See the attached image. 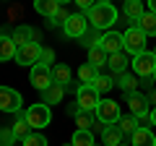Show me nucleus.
I'll return each instance as SVG.
<instances>
[{"label": "nucleus", "mask_w": 156, "mask_h": 146, "mask_svg": "<svg viewBox=\"0 0 156 146\" xmlns=\"http://www.w3.org/2000/svg\"><path fill=\"white\" fill-rule=\"evenodd\" d=\"M117 16H120V13H117V8L112 5V3H94V8L86 13L89 24L96 31H107L112 24H117Z\"/></svg>", "instance_id": "obj_1"}, {"label": "nucleus", "mask_w": 156, "mask_h": 146, "mask_svg": "<svg viewBox=\"0 0 156 146\" xmlns=\"http://www.w3.org/2000/svg\"><path fill=\"white\" fill-rule=\"evenodd\" d=\"M31 84L34 89L44 91L47 86H52V68L44 65V63H37V65L31 68Z\"/></svg>", "instance_id": "obj_10"}, {"label": "nucleus", "mask_w": 156, "mask_h": 146, "mask_svg": "<svg viewBox=\"0 0 156 146\" xmlns=\"http://www.w3.org/2000/svg\"><path fill=\"white\" fill-rule=\"evenodd\" d=\"M91 86H94V89L99 91V94H104V91H109L112 86H115V81H112L109 76H96V78H94V84H91Z\"/></svg>", "instance_id": "obj_28"}, {"label": "nucleus", "mask_w": 156, "mask_h": 146, "mask_svg": "<svg viewBox=\"0 0 156 146\" xmlns=\"http://www.w3.org/2000/svg\"><path fill=\"white\" fill-rule=\"evenodd\" d=\"M154 81H156V71H154Z\"/></svg>", "instance_id": "obj_44"}, {"label": "nucleus", "mask_w": 156, "mask_h": 146, "mask_svg": "<svg viewBox=\"0 0 156 146\" xmlns=\"http://www.w3.org/2000/svg\"><path fill=\"white\" fill-rule=\"evenodd\" d=\"M101 141H104V146H120V144H122V130H120V125H109V128H104Z\"/></svg>", "instance_id": "obj_18"}, {"label": "nucleus", "mask_w": 156, "mask_h": 146, "mask_svg": "<svg viewBox=\"0 0 156 146\" xmlns=\"http://www.w3.org/2000/svg\"><path fill=\"white\" fill-rule=\"evenodd\" d=\"M52 60H55V50H50V47L44 50V47H42V60H39V63H44V65H50ZM50 68H52V65H50Z\"/></svg>", "instance_id": "obj_34"}, {"label": "nucleus", "mask_w": 156, "mask_h": 146, "mask_svg": "<svg viewBox=\"0 0 156 146\" xmlns=\"http://www.w3.org/2000/svg\"><path fill=\"white\" fill-rule=\"evenodd\" d=\"M117 125H120V130H122V133H135V130H138V120H135L133 115L120 118V120H117Z\"/></svg>", "instance_id": "obj_27"}, {"label": "nucleus", "mask_w": 156, "mask_h": 146, "mask_svg": "<svg viewBox=\"0 0 156 146\" xmlns=\"http://www.w3.org/2000/svg\"><path fill=\"white\" fill-rule=\"evenodd\" d=\"M68 18H70V13H68V11H65V8H62V5H60V11H57V13H55V16H52V18H50V24H55V26H62V24H65V21H68Z\"/></svg>", "instance_id": "obj_33"}, {"label": "nucleus", "mask_w": 156, "mask_h": 146, "mask_svg": "<svg viewBox=\"0 0 156 146\" xmlns=\"http://www.w3.org/2000/svg\"><path fill=\"white\" fill-rule=\"evenodd\" d=\"M62 94H65V86H60V84H52V86H47V89L42 91L44 104H57V102L62 99Z\"/></svg>", "instance_id": "obj_22"}, {"label": "nucleus", "mask_w": 156, "mask_h": 146, "mask_svg": "<svg viewBox=\"0 0 156 146\" xmlns=\"http://www.w3.org/2000/svg\"><path fill=\"white\" fill-rule=\"evenodd\" d=\"M91 133H104V123L101 120H94L91 123Z\"/></svg>", "instance_id": "obj_37"}, {"label": "nucleus", "mask_w": 156, "mask_h": 146, "mask_svg": "<svg viewBox=\"0 0 156 146\" xmlns=\"http://www.w3.org/2000/svg\"><path fill=\"white\" fill-rule=\"evenodd\" d=\"M107 60H109V52H107L101 45H94V47H89V63H91L94 68H101V65H107Z\"/></svg>", "instance_id": "obj_16"}, {"label": "nucleus", "mask_w": 156, "mask_h": 146, "mask_svg": "<svg viewBox=\"0 0 156 146\" xmlns=\"http://www.w3.org/2000/svg\"><path fill=\"white\" fill-rule=\"evenodd\" d=\"M138 128H148V125H154V120H151V112H146V115H138Z\"/></svg>", "instance_id": "obj_35"}, {"label": "nucleus", "mask_w": 156, "mask_h": 146, "mask_svg": "<svg viewBox=\"0 0 156 146\" xmlns=\"http://www.w3.org/2000/svg\"><path fill=\"white\" fill-rule=\"evenodd\" d=\"M13 141H16L13 128H0V146H11Z\"/></svg>", "instance_id": "obj_32"}, {"label": "nucleus", "mask_w": 156, "mask_h": 146, "mask_svg": "<svg viewBox=\"0 0 156 146\" xmlns=\"http://www.w3.org/2000/svg\"><path fill=\"white\" fill-rule=\"evenodd\" d=\"M125 99H128V107H130V115H133V118H138V115H146V112H148V99H146L143 94L130 91V94H125Z\"/></svg>", "instance_id": "obj_12"}, {"label": "nucleus", "mask_w": 156, "mask_h": 146, "mask_svg": "<svg viewBox=\"0 0 156 146\" xmlns=\"http://www.w3.org/2000/svg\"><path fill=\"white\" fill-rule=\"evenodd\" d=\"M21 146H47V138L42 133H29L26 138H21Z\"/></svg>", "instance_id": "obj_30"}, {"label": "nucleus", "mask_w": 156, "mask_h": 146, "mask_svg": "<svg viewBox=\"0 0 156 146\" xmlns=\"http://www.w3.org/2000/svg\"><path fill=\"white\" fill-rule=\"evenodd\" d=\"M23 104L21 94L11 86H0V112H18Z\"/></svg>", "instance_id": "obj_8"}, {"label": "nucleus", "mask_w": 156, "mask_h": 146, "mask_svg": "<svg viewBox=\"0 0 156 146\" xmlns=\"http://www.w3.org/2000/svg\"><path fill=\"white\" fill-rule=\"evenodd\" d=\"M52 84L68 86V84H70V68H68V65H62V63L52 65Z\"/></svg>", "instance_id": "obj_21"}, {"label": "nucleus", "mask_w": 156, "mask_h": 146, "mask_svg": "<svg viewBox=\"0 0 156 146\" xmlns=\"http://www.w3.org/2000/svg\"><path fill=\"white\" fill-rule=\"evenodd\" d=\"M62 31H65V37L81 39L89 31V18H86V13H70V18L62 24Z\"/></svg>", "instance_id": "obj_5"}, {"label": "nucleus", "mask_w": 156, "mask_h": 146, "mask_svg": "<svg viewBox=\"0 0 156 146\" xmlns=\"http://www.w3.org/2000/svg\"><path fill=\"white\" fill-rule=\"evenodd\" d=\"M39 60H42V47H39L37 42H29V45L18 47V52H16V63H21V65H29V68H34Z\"/></svg>", "instance_id": "obj_9"}, {"label": "nucleus", "mask_w": 156, "mask_h": 146, "mask_svg": "<svg viewBox=\"0 0 156 146\" xmlns=\"http://www.w3.org/2000/svg\"><path fill=\"white\" fill-rule=\"evenodd\" d=\"M76 99H78V104H81V110L91 112V110L99 107L101 97H99V91H96L91 84H81V86H78V91H76Z\"/></svg>", "instance_id": "obj_6"}, {"label": "nucleus", "mask_w": 156, "mask_h": 146, "mask_svg": "<svg viewBox=\"0 0 156 146\" xmlns=\"http://www.w3.org/2000/svg\"><path fill=\"white\" fill-rule=\"evenodd\" d=\"M11 39L16 42L18 47H23V45H29V42L34 39V29L31 26H16V31L11 34Z\"/></svg>", "instance_id": "obj_23"}, {"label": "nucleus", "mask_w": 156, "mask_h": 146, "mask_svg": "<svg viewBox=\"0 0 156 146\" xmlns=\"http://www.w3.org/2000/svg\"><path fill=\"white\" fill-rule=\"evenodd\" d=\"M135 26L140 29V31L146 34V37H151V34H156V13H151V11H146L143 16L135 21Z\"/></svg>", "instance_id": "obj_17"}, {"label": "nucleus", "mask_w": 156, "mask_h": 146, "mask_svg": "<svg viewBox=\"0 0 156 146\" xmlns=\"http://www.w3.org/2000/svg\"><path fill=\"white\" fill-rule=\"evenodd\" d=\"M70 146H96L94 144V133H91V130H81V128H78L76 133H73V138H70Z\"/></svg>", "instance_id": "obj_25"}, {"label": "nucleus", "mask_w": 156, "mask_h": 146, "mask_svg": "<svg viewBox=\"0 0 156 146\" xmlns=\"http://www.w3.org/2000/svg\"><path fill=\"white\" fill-rule=\"evenodd\" d=\"M133 146H156V136L151 133V128H138L133 133Z\"/></svg>", "instance_id": "obj_19"}, {"label": "nucleus", "mask_w": 156, "mask_h": 146, "mask_svg": "<svg viewBox=\"0 0 156 146\" xmlns=\"http://www.w3.org/2000/svg\"><path fill=\"white\" fill-rule=\"evenodd\" d=\"M57 3H60V5H65V3H68V0H57Z\"/></svg>", "instance_id": "obj_42"}, {"label": "nucleus", "mask_w": 156, "mask_h": 146, "mask_svg": "<svg viewBox=\"0 0 156 146\" xmlns=\"http://www.w3.org/2000/svg\"><path fill=\"white\" fill-rule=\"evenodd\" d=\"M122 13L130 18V21H138L140 16H143V0H125V8H122Z\"/></svg>", "instance_id": "obj_20"}, {"label": "nucleus", "mask_w": 156, "mask_h": 146, "mask_svg": "<svg viewBox=\"0 0 156 146\" xmlns=\"http://www.w3.org/2000/svg\"><path fill=\"white\" fill-rule=\"evenodd\" d=\"M76 123H78V128H81V130H91V123H94V118H91V115L83 110V112H78V115H76Z\"/></svg>", "instance_id": "obj_31"}, {"label": "nucleus", "mask_w": 156, "mask_h": 146, "mask_svg": "<svg viewBox=\"0 0 156 146\" xmlns=\"http://www.w3.org/2000/svg\"><path fill=\"white\" fill-rule=\"evenodd\" d=\"M154 55H156V50H154Z\"/></svg>", "instance_id": "obj_46"}, {"label": "nucleus", "mask_w": 156, "mask_h": 146, "mask_svg": "<svg viewBox=\"0 0 156 146\" xmlns=\"http://www.w3.org/2000/svg\"><path fill=\"white\" fill-rule=\"evenodd\" d=\"M16 115H18V118H16V123H13L11 128H13V133H16V138H26V136H29V128H31V125L26 123V112L18 110Z\"/></svg>", "instance_id": "obj_24"}, {"label": "nucleus", "mask_w": 156, "mask_h": 146, "mask_svg": "<svg viewBox=\"0 0 156 146\" xmlns=\"http://www.w3.org/2000/svg\"><path fill=\"white\" fill-rule=\"evenodd\" d=\"M96 3H109V0H96Z\"/></svg>", "instance_id": "obj_43"}, {"label": "nucleus", "mask_w": 156, "mask_h": 146, "mask_svg": "<svg viewBox=\"0 0 156 146\" xmlns=\"http://www.w3.org/2000/svg\"><path fill=\"white\" fill-rule=\"evenodd\" d=\"M122 42H125V52H128L130 57L146 52V34L140 31L135 24H133V26H128V29L122 31Z\"/></svg>", "instance_id": "obj_2"}, {"label": "nucleus", "mask_w": 156, "mask_h": 146, "mask_svg": "<svg viewBox=\"0 0 156 146\" xmlns=\"http://www.w3.org/2000/svg\"><path fill=\"white\" fill-rule=\"evenodd\" d=\"M94 112H96V120H101L104 125H115L117 120L122 118V115H120V104L112 102V99H101Z\"/></svg>", "instance_id": "obj_7"}, {"label": "nucleus", "mask_w": 156, "mask_h": 146, "mask_svg": "<svg viewBox=\"0 0 156 146\" xmlns=\"http://www.w3.org/2000/svg\"><path fill=\"white\" fill-rule=\"evenodd\" d=\"M120 89L125 91V94H130V91H135V86H138V81H135V76H128V73H122L120 76Z\"/></svg>", "instance_id": "obj_29"}, {"label": "nucleus", "mask_w": 156, "mask_h": 146, "mask_svg": "<svg viewBox=\"0 0 156 146\" xmlns=\"http://www.w3.org/2000/svg\"><path fill=\"white\" fill-rule=\"evenodd\" d=\"M99 68H94L91 63H83V65L78 68V76H81V84H94V78L99 76Z\"/></svg>", "instance_id": "obj_26"}, {"label": "nucleus", "mask_w": 156, "mask_h": 146, "mask_svg": "<svg viewBox=\"0 0 156 146\" xmlns=\"http://www.w3.org/2000/svg\"><path fill=\"white\" fill-rule=\"evenodd\" d=\"M128 63H130V55L122 50V52H115V55H109L107 65H109V71H112V73H125Z\"/></svg>", "instance_id": "obj_14"}, {"label": "nucleus", "mask_w": 156, "mask_h": 146, "mask_svg": "<svg viewBox=\"0 0 156 146\" xmlns=\"http://www.w3.org/2000/svg\"><path fill=\"white\" fill-rule=\"evenodd\" d=\"M99 45L104 47L109 55H115V52H122V50H125L122 34H117V31H104V34H101V39H99Z\"/></svg>", "instance_id": "obj_11"}, {"label": "nucleus", "mask_w": 156, "mask_h": 146, "mask_svg": "<svg viewBox=\"0 0 156 146\" xmlns=\"http://www.w3.org/2000/svg\"><path fill=\"white\" fill-rule=\"evenodd\" d=\"M16 52H18V45L11 39V37L0 34V63H5V60H16Z\"/></svg>", "instance_id": "obj_13"}, {"label": "nucleus", "mask_w": 156, "mask_h": 146, "mask_svg": "<svg viewBox=\"0 0 156 146\" xmlns=\"http://www.w3.org/2000/svg\"><path fill=\"white\" fill-rule=\"evenodd\" d=\"M94 3H96V0H76V5L81 8V11H83V13H89L91 8H94Z\"/></svg>", "instance_id": "obj_36"}, {"label": "nucleus", "mask_w": 156, "mask_h": 146, "mask_svg": "<svg viewBox=\"0 0 156 146\" xmlns=\"http://www.w3.org/2000/svg\"><path fill=\"white\" fill-rule=\"evenodd\" d=\"M151 120H154V125H156V107L151 110Z\"/></svg>", "instance_id": "obj_41"}, {"label": "nucleus", "mask_w": 156, "mask_h": 146, "mask_svg": "<svg viewBox=\"0 0 156 146\" xmlns=\"http://www.w3.org/2000/svg\"><path fill=\"white\" fill-rule=\"evenodd\" d=\"M120 146H128V144H120Z\"/></svg>", "instance_id": "obj_45"}, {"label": "nucleus", "mask_w": 156, "mask_h": 146, "mask_svg": "<svg viewBox=\"0 0 156 146\" xmlns=\"http://www.w3.org/2000/svg\"><path fill=\"white\" fill-rule=\"evenodd\" d=\"M34 11H37L39 16L52 18L57 11H60V3H57V0H34Z\"/></svg>", "instance_id": "obj_15"}, {"label": "nucleus", "mask_w": 156, "mask_h": 146, "mask_svg": "<svg viewBox=\"0 0 156 146\" xmlns=\"http://www.w3.org/2000/svg\"><path fill=\"white\" fill-rule=\"evenodd\" d=\"M148 102H154V104H156V91H151V97H148Z\"/></svg>", "instance_id": "obj_40"}, {"label": "nucleus", "mask_w": 156, "mask_h": 146, "mask_svg": "<svg viewBox=\"0 0 156 146\" xmlns=\"http://www.w3.org/2000/svg\"><path fill=\"white\" fill-rule=\"evenodd\" d=\"M68 112H70V115H78V112H83V110H81V104H70V107H68Z\"/></svg>", "instance_id": "obj_38"}, {"label": "nucleus", "mask_w": 156, "mask_h": 146, "mask_svg": "<svg viewBox=\"0 0 156 146\" xmlns=\"http://www.w3.org/2000/svg\"><path fill=\"white\" fill-rule=\"evenodd\" d=\"M52 120V112H50V104H44V102H39V104H29L26 107V123L31 125V128L42 130L47 128Z\"/></svg>", "instance_id": "obj_3"}, {"label": "nucleus", "mask_w": 156, "mask_h": 146, "mask_svg": "<svg viewBox=\"0 0 156 146\" xmlns=\"http://www.w3.org/2000/svg\"><path fill=\"white\" fill-rule=\"evenodd\" d=\"M148 8H151V13H156V0H148Z\"/></svg>", "instance_id": "obj_39"}, {"label": "nucleus", "mask_w": 156, "mask_h": 146, "mask_svg": "<svg viewBox=\"0 0 156 146\" xmlns=\"http://www.w3.org/2000/svg\"><path fill=\"white\" fill-rule=\"evenodd\" d=\"M130 65H133L135 76H143V78H154V71H156V55L146 50V52H140V55H135Z\"/></svg>", "instance_id": "obj_4"}]
</instances>
